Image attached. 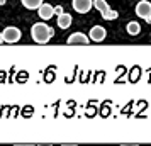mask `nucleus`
<instances>
[{
  "mask_svg": "<svg viewBox=\"0 0 151 146\" xmlns=\"http://www.w3.org/2000/svg\"><path fill=\"white\" fill-rule=\"evenodd\" d=\"M31 36H32V41L34 42L46 44L55 36V29L49 27L48 24H44V22H36L34 26L31 27Z\"/></svg>",
  "mask_w": 151,
  "mask_h": 146,
  "instance_id": "obj_1",
  "label": "nucleus"
},
{
  "mask_svg": "<svg viewBox=\"0 0 151 146\" xmlns=\"http://www.w3.org/2000/svg\"><path fill=\"white\" fill-rule=\"evenodd\" d=\"M93 7L102 14V19H105V21H114V19L119 17V14H117L116 10H112V9L107 5V2H105V0H93Z\"/></svg>",
  "mask_w": 151,
  "mask_h": 146,
  "instance_id": "obj_2",
  "label": "nucleus"
},
{
  "mask_svg": "<svg viewBox=\"0 0 151 146\" xmlns=\"http://www.w3.org/2000/svg\"><path fill=\"white\" fill-rule=\"evenodd\" d=\"M2 37H4V42H9V44H14V42L21 41V29L19 27H14V26H9V27L4 29L2 32Z\"/></svg>",
  "mask_w": 151,
  "mask_h": 146,
  "instance_id": "obj_3",
  "label": "nucleus"
},
{
  "mask_svg": "<svg viewBox=\"0 0 151 146\" xmlns=\"http://www.w3.org/2000/svg\"><path fill=\"white\" fill-rule=\"evenodd\" d=\"M71 5L78 14H87L93 7V0H71Z\"/></svg>",
  "mask_w": 151,
  "mask_h": 146,
  "instance_id": "obj_4",
  "label": "nucleus"
},
{
  "mask_svg": "<svg viewBox=\"0 0 151 146\" xmlns=\"http://www.w3.org/2000/svg\"><path fill=\"white\" fill-rule=\"evenodd\" d=\"M37 14H39L41 19L49 21V19H53V15H55V7L49 5V4H41V5L37 7Z\"/></svg>",
  "mask_w": 151,
  "mask_h": 146,
  "instance_id": "obj_5",
  "label": "nucleus"
},
{
  "mask_svg": "<svg viewBox=\"0 0 151 146\" xmlns=\"http://www.w3.org/2000/svg\"><path fill=\"white\" fill-rule=\"evenodd\" d=\"M105 36H107V31L102 27V26H93V27L90 29V39L92 41H95V42H100L105 39Z\"/></svg>",
  "mask_w": 151,
  "mask_h": 146,
  "instance_id": "obj_6",
  "label": "nucleus"
},
{
  "mask_svg": "<svg viewBox=\"0 0 151 146\" xmlns=\"http://www.w3.org/2000/svg\"><path fill=\"white\" fill-rule=\"evenodd\" d=\"M150 14H151V4L148 0H141L136 5V15L141 17V19H146Z\"/></svg>",
  "mask_w": 151,
  "mask_h": 146,
  "instance_id": "obj_7",
  "label": "nucleus"
},
{
  "mask_svg": "<svg viewBox=\"0 0 151 146\" xmlns=\"http://www.w3.org/2000/svg\"><path fill=\"white\" fill-rule=\"evenodd\" d=\"M66 42H68V44H88L90 37H87V36L82 34V32H75V34L70 36Z\"/></svg>",
  "mask_w": 151,
  "mask_h": 146,
  "instance_id": "obj_8",
  "label": "nucleus"
},
{
  "mask_svg": "<svg viewBox=\"0 0 151 146\" xmlns=\"http://www.w3.org/2000/svg\"><path fill=\"white\" fill-rule=\"evenodd\" d=\"M70 26H71V15L61 12V14L58 15V27L60 29H68Z\"/></svg>",
  "mask_w": 151,
  "mask_h": 146,
  "instance_id": "obj_9",
  "label": "nucleus"
},
{
  "mask_svg": "<svg viewBox=\"0 0 151 146\" xmlns=\"http://www.w3.org/2000/svg\"><path fill=\"white\" fill-rule=\"evenodd\" d=\"M126 31H127V34H131V36H137L139 31H141V26H139L136 21H132V22H129V24L126 26Z\"/></svg>",
  "mask_w": 151,
  "mask_h": 146,
  "instance_id": "obj_10",
  "label": "nucleus"
},
{
  "mask_svg": "<svg viewBox=\"0 0 151 146\" xmlns=\"http://www.w3.org/2000/svg\"><path fill=\"white\" fill-rule=\"evenodd\" d=\"M22 5L29 10H37V7L42 4V0H21Z\"/></svg>",
  "mask_w": 151,
  "mask_h": 146,
  "instance_id": "obj_11",
  "label": "nucleus"
},
{
  "mask_svg": "<svg viewBox=\"0 0 151 146\" xmlns=\"http://www.w3.org/2000/svg\"><path fill=\"white\" fill-rule=\"evenodd\" d=\"M61 12H63V7H61V5H58V7H55V14H56V15H60Z\"/></svg>",
  "mask_w": 151,
  "mask_h": 146,
  "instance_id": "obj_12",
  "label": "nucleus"
},
{
  "mask_svg": "<svg viewBox=\"0 0 151 146\" xmlns=\"http://www.w3.org/2000/svg\"><path fill=\"white\" fill-rule=\"evenodd\" d=\"M144 21L148 22V24H151V14H150V15H148V17H146V19H144Z\"/></svg>",
  "mask_w": 151,
  "mask_h": 146,
  "instance_id": "obj_13",
  "label": "nucleus"
},
{
  "mask_svg": "<svg viewBox=\"0 0 151 146\" xmlns=\"http://www.w3.org/2000/svg\"><path fill=\"white\" fill-rule=\"evenodd\" d=\"M2 42H4V37H2V32H0V44H2Z\"/></svg>",
  "mask_w": 151,
  "mask_h": 146,
  "instance_id": "obj_14",
  "label": "nucleus"
},
{
  "mask_svg": "<svg viewBox=\"0 0 151 146\" xmlns=\"http://www.w3.org/2000/svg\"><path fill=\"white\" fill-rule=\"evenodd\" d=\"M5 4V0H0V5H4Z\"/></svg>",
  "mask_w": 151,
  "mask_h": 146,
  "instance_id": "obj_15",
  "label": "nucleus"
}]
</instances>
